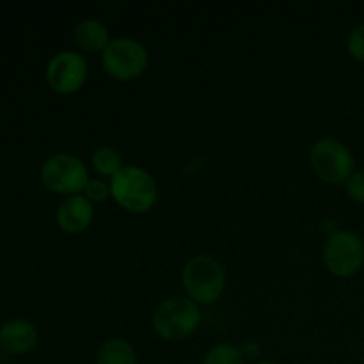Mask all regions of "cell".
<instances>
[{"instance_id": "16", "label": "cell", "mask_w": 364, "mask_h": 364, "mask_svg": "<svg viewBox=\"0 0 364 364\" xmlns=\"http://www.w3.org/2000/svg\"><path fill=\"white\" fill-rule=\"evenodd\" d=\"M84 192L91 203H105L110 198V183H105L103 180H89Z\"/></svg>"}, {"instance_id": "13", "label": "cell", "mask_w": 364, "mask_h": 364, "mask_svg": "<svg viewBox=\"0 0 364 364\" xmlns=\"http://www.w3.org/2000/svg\"><path fill=\"white\" fill-rule=\"evenodd\" d=\"M92 167L98 171L102 176H109L112 180L121 169H123V159H121L119 151L110 146H102V148L92 151Z\"/></svg>"}, {"instance_id": "12", "label": "cell", "mask_w": 364, "mask_h": 364, "mask_svg": "<svg viewBox=\"0 0 364 364\" xmlns=\"http://www.w3.org/2000/svg\"><path fill=\"white\" fill-rule=\"evenodd\" d=\"M96 364H139L134 347L123 338H109L98 348Z\"/></svg>"}, {"instance_id": "9", "label": "cell", "mask_w": 364, "mask_h": 364, "mask_svg": "<svg viewBox=\"0 0 364 364\" xmlns=\"http://www.w3.org/2000/svg\"><path fill=\"white\" fill-rule=\"evenodd\" d=\"M95 208L85 196H68L57 208V223L66 233H82L91 224Z\"/></svg>"}, {"instance_id": "2", "label": "cell", "mask_w": 364, "mask_h": 364, "mask_svg": "<svg viewBox=\"0 0 364 364\" xmlns=\"http://www.w3.org/2000/svg\"><path fill=\"white\" fill-rule=\"evenodd\" d=\"M185 291L196 304H212L223 295L226 287V274L223 265L208 255L191 258L181 272Z\"/></svg>"}, {"instance_id": "4", "label": "cell", "mask_w": 364, "mask_h": 364, "mask_svg": "<svg viewBox=\"0 0 364 364\" xmlns=\"http://www.w3.org/2000/svg\"><path fill=\"white\" fill-rule=\"evenodd\" d=\"M313 171L326 183H343L354 173V155L345 142L334 137H322L313 144L309 155Z\"/></svg>"}, {"instance_id": "5", "label": "cell", "mask_w": 364, "mask_h": 364, "mask_svg": "<svg viewBox=\"0 0 364 364\" xmlns=\"http://www.w3.org/2000/svg\"><path fill=\"white\" fill-rule=\"evenodd\" d=\"M41 180L48 191L75 196L85 191L91 178L84 160L71 153H57L43 164Z\"/></svg>"}, {"instance_id": "1", "label": "cell", "mask_w": 364, "mask_h": 364, "mask_svg": "<svg viewBox=\"0 0 364 364\" xmlns=\"http://www.w3.org/2000/svg\"><path fill=\"white\" fill-rule=\"evenodd\" d=\"M110 196L114 201L132 213H144L159 198V187L151 174L137 166H123L110 180Z\"/></svg>"}, {"instance_id": "15", "label": "cell", "mask_w": 364, "mask_h": 364, "mask_svg": "<svg viewBox=\"0 0 364 364\" xmlns=\"http://www.w3.org/2000/svg\"><path fill=\"white\" fill-rule=\"evenodd\" d=\"M347 50L355 60L364 63V23L358 25V27L348 34Z\"/></svg>"}, {"instance_id": "6", "label": "cell", "mask_w": 364, "mask_h": 364, "mask_svg": "<svg viewBox=\"0 0 364 364\" xmlns=\"http://www.w3.org/2000/svg\"><path fill=\"white\" fill-rule=\"evenodd\" d=\"M323 263L336 277H352L364 265V242L350 230H338L323 245Z\"/></svg>"}, {"instance_id": "14", "label": "cell", "mask_w": 364, "mask_h": 364, "mask_svg": "<svg viewBox=\"0 0 364 364\" xmlns=\"http://www.w3.org/2000/svg\"><path fill=\"white\" fill-rule=\"evenodd\" d=\"M201 364H245L240 347L230 343H219L210 348Z\"/></svg>"}, {"instance_id": "3", "label": "cell", "mask_w": 364, "mask_h": 364, "mask_svg": "<svg viewBox=\"0 0 364 364\" xmlns=\"http://www.w3.org/2000/svg\"><path fill=\"white\" fill-rule=\"evenodd\" d=\"M201 322V311L191 299H166L153 313V327L167 341H180L191 336Z\"/></svg>"}, {"instance_id": "8", "label": "cell", "mask_w": 364, "mask_h": 364, "mask_svg": "<svg viewBox=\"0 0 364 364\" xmlns=\"http://www.w3.org/2000/svg\"><path fill=\"white\" fill-rule=\"evenodd\" d=\"M87 78V63L73 50L55 53L46 66V80L55 92L71 95L84 85Z\"/></svg>"}, {"instance_id": "7", "label": "cell", "mask_w": 364, "mask_h": 364, "mask_svg": "<svg viewBox=\"0 0 364 364\" xmlns=\"http://www.w3.org/2000/svg\"><path fill=\"white\" fill-rule=\"evenodd\" d=\"M107 73L117 80H132L144 73L148 66V50L134 38H114L102 52Z\"/></svg>"}, {"instance_id": "19", "label": "cell", "mask_w": 364, "mask_h": 364, "mask_svg": "<svg viewBox=\"0 0 364 364\" xmlns=\"http://www.w3.org/2000/svg\"><path fill=\"white\" fill-rule=\"evenodd\" d=\"M256 364H279L277 361H270V359H265V361H259V363H256Z\"/></svg>"}, {"instance_id": "17", "label": "cell", "mask_w": 364, "mask_h": 364, "mask_svg": "<svg viewBox=\"0 0 364 364\" xmlns=\"http://www.w3.org/2000/svg\"><path fill=\"white\" fill-rule=\"evenodd\" d=\"M345 183L348 198L355 203H364V171H354Z\"/></svg>"}, {"instance_id": "10", "label": "cell", "mask_w": 364, "mask_h": 364, "mask_svg": "<svg viewBox=\"0 0 364 364\" xmlns=\"http://www.w3.org/2000/svg\"><path fill=\"white\" fill-rule=\"evenodd\" d=\"M38 343V331L27 320H11L0 327V347L13 355L31 352Z\"/></svg>"}, {"instance_id": "11", "label": "cell", "mask_w": 364, "mask_h": 364, "mask_svg": "<svg viewBox=\"0 0 364 364\" xmlns=\"http://www.w3.org/2000/svg\"><path fill=\"white\" fill-rule=\"evenodd\" d=\"M75 41L80 48L87 50V52H98V50H105V46L110 43L109 28L103 21L96 20V18H85L75 25Z\"/></svg>"}, {"instance_id": "18", "label": "cell", "mask_w": 364, "mask_h": 364, "mask_svg": "<svg viewBox=\"0 0 364 364\" xmlns=\"http://www.w3.org/2000/svg\"><path fill=\"white\" fill-rule=\"evenodd\" d=\"M240 350L245 361H255V359H258L262 355V345L258 341H245L240 347Z\"/></svg>"}]
</instances>
